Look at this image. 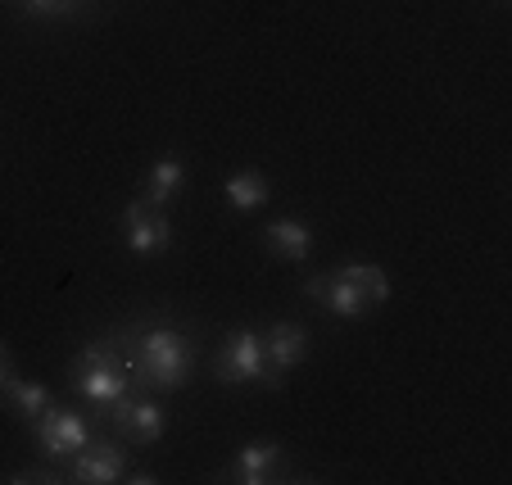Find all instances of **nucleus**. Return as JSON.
Segmentation results:
<instances>
[{
  "label": "nucleus",
  "instance_id": "nucleus-1",
  "mask_svg": "<svg viewBox=\"0 0 512 485\" xmlns=\"http://www.w3.org/2000/svg\"><path fill=\"white\" fill-rule=\"evenodd\" d=\"M118 354H123L132 381L150 390H182L195 377V345L186 340V331H177L173 322H141V327H123L114 336Z\"/></svg>",
  "mask_w": 512,
  "mask_h": 485
},
{
  "label": "nucleus",
  "instance_id": "nucleus-2",
  "mask_svg": "<svg viewBox=\"0 0 512 485\" xmlns=\"http://www.w3.org/2000/svg\"><path fill=\"white\" fill-rule=\"evenodd\" d=\"M68 381H73L78 399L96 413V418H109V408L132 390V372H127V363H123L114 340H91L87 350H78L73 377Z\"/></svg>",
  "mask_w": 512,
  "mask_h": 485
},
{
  "label": "nucleus",
  "instance_id": "nucleus-3",
  "mask_svg": "<svg viewBox=\"0 0 512 485\" xmlns=\"http://www.w3.org/2000/svg\"><path fill=\"white\" fill-rule=\"evenodd\" d=\"M213 377L227 381V386H268L281 390V372L268 363V350H263V336L250 327H236L232 336L223 340V350L213 359Z\"/></svg>",
  "mask_w": 512,
  "mask_h": 485
},
{
  "label": "nucleus",
  "instance_id": "nucleus-4",
  "mask_svg": "<svg viewBox=\"0 0 512 485\" xmlns=\"http://www.w3.org/2000/svg\"><path fill=\"white\" fill-rule=\"evenodd\" d=\"M32 440H37V454L46 463L68 467V458L78 454L82 445L91 440V422L82 418L78 408H64V404H50L37 422H32Z\"/></svg>",
  "mask_w": 512,
  "mask_h": 485
},
{
  "label": "nucleus",
  "instance_id": "nucleus-5",
  "mask_svg": "<svg viewBox=\"0 0 512 485\" xmlns=\"http://www.w3.org/2000/svg\"><path fill=\"white\" fill-rule=\"evenodd\" d=\"M105 422H109V427H114L123 440H132V445H155V440H164V427H168V418H164V408H159V399L132 395V390H127V395L118 399L114 408H109Z\"/></svg>",
  "mask_w": 512,
  "mask_h": 485
},
{
  "label": "nucleus",
  "instance_id": "nucleus-6",
  "mask_svg": "<svg viewBox=\"0 0 512 485\" xmlns=\"http://www.w3.org/2000/svg\"><path fill=\"white\" fill-rule=\"evenodd\" d=\"M64 472H68V481H78V485H114V481H123V472H127V449L114 445V440L91 436L78 454L68 458Z\"/></svg>",
  "mask_w": 512,
  "mask_h": 485
},
{
  "label": "nucleus",
  "instance_id": "nucleus-7",
  "mask_svg": "<svg viewBox=\"0 0 512 485\" xmlns=\"http://www.w3.org/2000/svg\"><path fill=\"white\" fill-rule=\"evenodd\" d=\"M123 232H127V250L136 259H155L173 245V227H168L164 209H150L145 200H132L123 209Z\"/></svg>",
  "mask_w": 512,
  "mask_h": 485
},
{
  "label": "nucleus",
  "instance_id": "nucleus-8",
  "mask_svg": "<svg viewBox=\"0 0 512 485\" xmlns=\"http://www.w3.org/2000/svg\"><path fill=\"white\" fill-rule=\"evenodd\" d=\"M286 476H290V458L272 440L245 445L232 458V467H227V481H236V485H272V481H286Z\"/></svg>",
  "mask_w": 512,
  "mask_h": 485
},
{
  "label": "nucleus",
  "instance_id": "nucleus-9",
  "mask_svg": "<svg viewBox=\"0 0 512 485\" xmlns=\"http://www.w3.org/2000/svg\"><path fill=\"white\" fill-rule=\"evenodd\" d=\"M304 295H309L318 309H327V313H336V318H363V313L372 309V300L358 286H349L340 272H318V277H309L304 282Z\"/></svg>",
  "mask_w": 512,
  "mask_h": 485
},
{
  "label": "nucleus",
  "instance_id": "nucleus-10",
  "mask_svg": "<svg viewBox=\"0 0 512 485\" xmlns=\"http://www.w3.org/2000/svg\"><path fill=\"white\" fill-rule=\"evenodd\" d=\"M263 350H268L272 368L286 377V372H295L304 363V354H309V331H304L300 322L277 318L268 331H263Z\"/></svg>",
  "mask_w": 512,
  "mask_h": 485
},
{
  "label": "nucleus",
  "instance_id": "nucleus-11",
  "mask_svg": "<svg viewBox=\"0 0 512 485\" xmlns=\"http://www.w3.org/2000/svg\"><path fill=\"white\" fill-rule=\"evenodd\" d=\"M0 399H5V404H10L23 422H37L41 413L50 408V390L37 386V381H19V377H14V363H5V368H0Z\"/></svg>",
  "mask_w": 512,
  "mask_h": 485
},
{
  "label": "nucleus",
  "instance_id": "nucleus-12",
  "mask_svg": "<svg viewBox=\"0 0 512 485\" xmlns=\"http://www.w3.org/2000/svg\"><path fill=\"white\" fill-rule=\"evenodd\" d=\"M182 186H186V164L177 155H164L159 164H150V173H145L141 200L150 204V209H168V204L182 195Z\"/></svg>",
  "mask_w": 512,
  "mask_h": 485
},
{
  "label": "nucleus",
  "instance_id": "nucleus-13",
  "mask_svg": "<svg viewBox=\"0 0 512 485\" xmlns=\"http://www.w3.org/2000/svg\"><path fill=\"white\" fill-rule=\"evenodd\" d=\"M263 241L277 254L281 263H304L313 254V232L300 223V218H277V223L263 227Z\"/></svg>",
  "mask_w": 512,
  "mask_h": 485
},
{
  "label": "nucleus",
  "instance_id": "nucleus-14",
  "mask_svg": "<svg viewBox=\"0 0 512 485\" xmlns=\"http://www.w3.org/2000/svg\"><path fill=\"white\" fill-rule=\"evenodd\" d=\"M223 195L232 209H241V214H254V209H263L268 204V177L259 173V168H241V173H232L223 182Z\"/></svg>",
  "mask_w": 512,
  "mask_h": 485
},
{
  "label": "nucleus",
  "instance_id": "nucleus-15",
  "mask_svg": "<svg viewBox=\"0 0 512 485\" xmlns=\"http://www.w3.org/2000/svg\"><path fill=\"white\" fill-rule=\"evenodd\" d=\"M340 277H345L349 286H358V291L368 295L372 304H386L390 300V282H386V272L372 268V263H345V268H336Z\"/></svg>",
  "mask_w": 512,
  "mask_h": 485
},
{
  "label": "nucleus",
  "instance_id": "nucleus-16",
  "mask_svg": "<svg viewBox=\"0 0 512 485\" xmlns=\"http://www.w3.org/2000/svg\"><path fill=\"white\" fill-rule=\"evenodd\" d=\"M10 5L28 19H78L91 0H10Z\"/></svg>",
  "mask_w": 512,
  "mask_h": 485
},
{
  "label": "nucleus",
  "instance_id": "nucleus-17",
  "mask_svg": "<svg viewBox=\"0 0 512 485\" xmlns=\"http://www.w3.org/2000/svg\"><path fill=\"white\" fill-rule=\"evenodd\" d=\"M5 363H10V350H5V340H0V368H5Z\"/></svg>",
  "mask_w": 512,
  "mask_h": 485
}]
</instances>
